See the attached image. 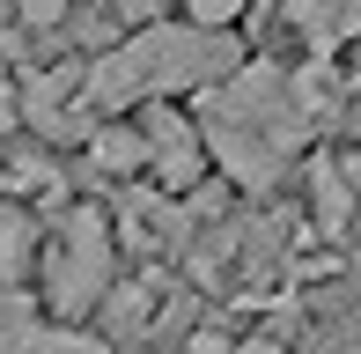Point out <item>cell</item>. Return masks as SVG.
Listing matches in <instances>:
<instances>
[{
    "mask_svg": "<svg viewBox=\"0 0 361 354\" xmlns=\"http://www.w3.org/2000/svg\"><path fill=\"white\" fill-rule=\"evenodd\" d=\"M185 354H236V340L214 332V325H192V332H185Z\"/></svg>",
    "mask_w": 361,
    "mask_h": 354,
    "instance_id": "4fadbf2b",
    "label": "cell"
},
{
    "mask_svg": "<svg viewBox=\"0 0 361 354\" xmlns=\"http://www.w3.org/2000/svg\"><path fill=\"white\" fill-rule=\"evenodd\" d=\"M74 0H15V23H23V37H52V30H67Z\"/></svg>",
    "mask_w": 361,
    "mask_h": 354,
    "instance_id": "8fae6325",
    "label": "cell"
},
{
    "mask_svg": "<svg viewBox=\"0 0 361 354\" xmlns=\"http://www.w3.org/2000/svg\"><path fill=\"white\" fill-rule=\"evenodd\" d=\"M140 140H147V185H155V192L185 200V192H200V185H207V148H200V126H192L177 104H147Z\"/></svg>",
    "mask_w": 361,
    "mask_h": 354,
    "instance_id": "5b68a950",
    "label": "cell"
},
{
    "mask_svg": "<svg viewBox=\"0 0 361 354\" xmlns=\"http://www.w3.org/2000/svg\"><path fill=\"white\" fill-rule=\"evenodd\" d=\"M273 15L295 30V44L310 59H332V52H347L361 37V0H281Z\"/></svg>",
    "mask_w": 361,
    "mask_h": 354,
    "instance_id": "8992f818",
    "label": "cell"
},
{
    "mask_svg": "<svg viewBox=\"0 0 361 354\" xmlns=\"http://www.w3.org/2000/svg\"><path fill=\"white\" fill-rule=\"evenodd\" d=\"M200 148H207V170L228 177L236 192L251 200H273V185L295 177V163L310 155V118L295 104V74L281 59H243L236 74H221L214 89H200Z\"/></svg>",
    "mask_w": 361,
    "mask_h": 354,
    "instance_id": "6da1fadb",
    "label": "cell"
},
{
    "mask_svg": "<svg viewBox=\"0 0 361 354\" xmlns=\"http://www.w3.org/2000/svg\"><path fill=\"white\" fill-rule=\"evenodd\" d=\"M81 148H89V177H111V185H140L147 177V140L126 118H96Z\"/></svg>",
    "mask_w": 361,
    "mask_h": 354,
    "instance_id": "ba28073f",
    "label": "cell"
},
{
    "mask_svg": "<svg viewBox=\"0 0 361 354\" xmlns=\"http://www.w3.org/2000/svg\"><path fill=\"white\" fill-rule=\"evenodd\" d=\"M8 15H15V0H0V23H8Z\"/></svg>",
    "mask_w": 361,
    "mask_h": 354,
    "instance_id": "2e32d148",
    "label": "cell"
},
{
    "mask_svg": "<svg viewBox=\"0 0 361 354\" xmlns=\"http://www.w3.org/2000/svg\"><path fill=\"white\" fill-rule=\"evenodd\" d=\"M15 118L44 140V148H67V140H89V111H81V59H59V67H30L15 82Z\"/></svg>",
    "mask_w": 361,
    "mask_h": 354,
    "instance_id": "277c9868",
    "label": "cell"
},
{
    "mask_svg": "<svg viewBox=\"0 0 361 354\" xmlns=\"http://www.w3.org/2000/svg\"><path fill=\"white\" fill-rule=\"evenodd\" d=\"M243 37L236 30H200V23H147L133 37H118L111 52L81 59V111L89 118H118L133 104H170V96H200L221 74L243 67Z\"/></svg>",
    "mask_w": 361,
    "mask_h": 354,
    "instance_id": "7a4b0ae2",
    "label": "cell"
},
{
    "mask_svg": "<svg viewBox=\"0 0 361 354\" xmlns=\"http://www.w3.org/2000/svg\"><path fill=\"white\" fill-rule=\"evenodd\" d=\"M0 354H44V317L23 288H0Z\"/></svg>",
    "mask_w": 361,
    "mask_h": 354,
    "instance_id": "30bf717a",
    "label": "cell"
},
{
    "mask_svg": "<svg viewBox=\"0 0 361 354\" xmlns=\"http://www.w3.org/2000/svg\"><path fill=\"white\" fill-rule=\"evenodd\" d=\"M243 8H251V0H185V23H200V30H236Z\"/></svg>",
    "mask_w": 361,
    "mask_h": 354,
    "instance_id": "7c38bea8",
    "label": "cell"
},
{
    "mask_svg": "<svg viewBox=\"0 0 361 354\" xmlns=\"http://www.w3.org/2000/svg\"><path fill=\"white\" fill-rule=\"evenodd\" d=\"M30 266H37V214L23 200H0V288H23Z\"/></svg>",
    "mask_w": 361,
    "mask_h": 354,
    "instance_id": "9c48e42d",
    "label": "cell"
},
{
    "mask_svg": "<svg viewBox=\"0 0 361 354\" xmlns=\"http://www.w3.org/2000/svg\"><path fill=\"white\" fill-rule=\"evenodd\" d=\"M302 185H310V221H317V236H347L354 200H361V177L339 163L332 148H317V155H302Z\"/></svg>",
    "mask_w": 361,
    "mask_h": 354,
    "instance_id": "52a82bcc",
    "label": "cell"
},
{
    "mask_svg": "<svg viewBox=\"0 0 361 354\" xmlns=\"http://www.w3.org/2000/svg\"><path fill=\"white\" fill-rule=\"evenodd\" d=\"M236 354H295L281 332H251V340H236Z\"/></svg>",
    "mask_w": 361,
    "mask_h": 354,
    "instance_id": "5bb4252c",
    "label": "cell"
},
{
    "mask_svg": "<svg viewBox=\"0 0 361 354\" xmlns=\"http://www.w3.org/2000/svg\"><path fill=\"white\" fill-rule=\"evenodd\" d=\"M15 126H23L15 118V82H0V133H15Z\"/></svg>",
    "mask_w": 361,
    "mask_h": 354,
    "instance_id": "9a60e30c",
    "label": "cell"
},
{
    "mask_svg": "<svg viewBox=\"0 0 361 354\" xmlns=\"http://www.w3.org/2000/svg\"><path fill=\"white\" fill-rule=\"evenodd\" d=\"M37 266H44V303H52V317L59 325H81V317L111 295V281H118L111 214L104 207H59V229H52V244H37Z\"/></svg>",
    "mask_w": 361,
    "mask_h": 354,
    "instance_id": "3957f363",
    "label": "cell"
}]
</instances>
